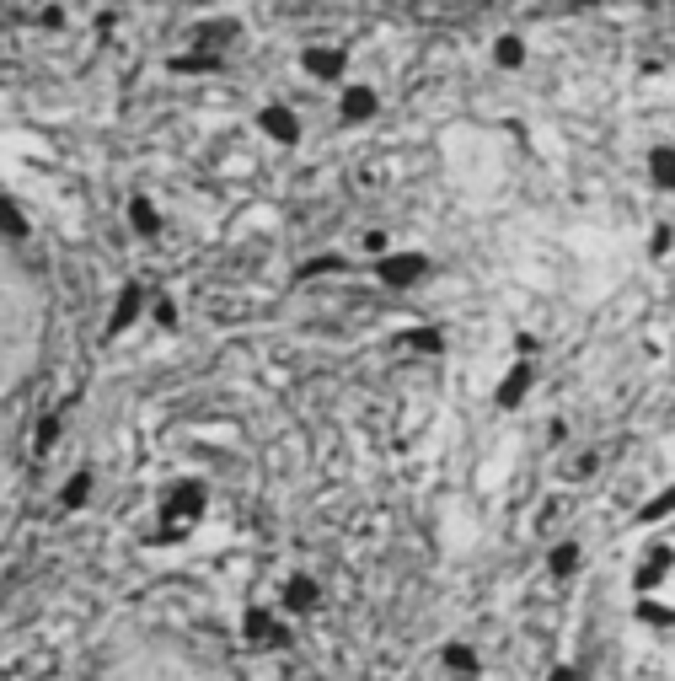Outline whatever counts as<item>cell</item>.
I'll return each instance as SVG.
<instances>
[{"label": "cell", "instance_id": "52a82bcc", "mask_svg": "<svg viewBox=\"0 0 675 681\" xmlns=\"http://www.w3.org/2000/svg\"><path fill=\"white\" fill-rule=\"evenodd\" d=\"M129 220H134V231H156V209L145 204V199H134V209H129Z\"/></svg>", "mask_w": 675, "mask_h": 681}, {"label": "cell", "instance_id": "8992f818", "mask_svg": "<svg viewBox=\"0 0 675 681\" xmlns=\"http://www.w3.org/2000/svg\"><path fill=\"white\" fill-rule=\"evenodd\" d=\"M525 381H530V370L515 365V370H509V381H504V392H498V402H515L520 392H525Z\"/></svg>", "mask_w": 675, "mask_h": 681}, {"label": "cell", "instance_id": "ba28073f", "mask_svg": "<svg viewBox=\"0 0 675 681\" xmlns=\"http://www.w3.org/2000/svg\"><path fill=\"white\" fill-rule=\"evenodd\" d=\"M311 601H316V585H306V580H295V585H289V607H295V611H306Z\"/></svg>", "mask_w": 675, "mask_h": 681}, {"label": "cell", "instance_id": "9c48e42d", "mask_svg": "<svg viewBox=\"0 0 675 681\" xmlns=\"http://www.w3.org/2000/svg\"><path fill=\"white\" fill-rule=\"evenodd\" d=\"M86 488H91V472L70 477V488H65V504H70V510H75V504H81V499H86Z\"/></svg>", "mask_w": 675, "mask_h": 681}, {"label": "cell", "instance_id": "5b68a950", "mask_svg": "<svg viewBox=\"0 0 675 681\" xmlns=\"http://www.w3.org/2000/svg\"><path fill=\"white\" fill-rule=\"evenodd\" d=\"M134 311H140V290H129V295L118 301V311H113V333H123V328H129V322H134Z\"/></svg>", "mask_w": 675, "mask_h": 681}, {"label": "cell", "instance_id": "277c9868", "mask_svg": "<svg viewBox=\"0 0 675 681\" xmlns=\"http://www.w3.org/2000/svg\"><path fill=\"white\" fill-rule=\"evenodd\" d=\"M306 65H311L316 75H338V70H343V60H338L333 49H311V54H306Z\"/></svg>", "mask_w": 675, "mask_h": 681}, {"label": "cell", "instance_id": "8fae6325", "mask_svg": "<svg viewBox=\"0 0 675 681\" xmlns=\"http://www.w3.org/2000/svg\"><path fill=\"white\" fill-rule=\"evenodd\" d=\"M525 60V49H520L515 38H504V43H498V65H520Z\"/></svg>", "mask_w": 675, "mask_h": 681}, {"label": "cell", "instance_id": "7c38bea8", "mask_svg": "<svg viewBox=\"0 0 675 681\" xmlns=\"http://www.w3.org/2000/svg\"><path fill=\"white\" fill-rule=\"evenodd\" d=\"M54 435H60V429H54V419H43V429H38V450L54 445Z\"/></svg>", "mask_w": 675, "mask_h": 681}, {"label": "cell", "instance_id": "3957f363", "mask_svg": "<svg viewBox=\"0 0 675 681\" xmlns=\"http://www.w3.org/2000/svg\"><path fill=\"white\" fill-rule=\"evenodd\" d=\"M413 274H423V258H397V263H386V279L391 284H408Z\"/></svg>", "mask_w": 675, "mask_h": 681}, {"label": "cell", "instance_id": "7a4b0ae2", "mask_svg": "<svg viewBox=\"0 0 675 681\" xmlns=\"http://www.w3.org/2000/svg\"><path fill=\"white\" fill-rule=\"evenodd\" d=\"M343 113H349V118H370L375 113V92L370 86H354L349 97H343Z\"/></svg>", "mask_w": 675, "mask_h": 681}, {"label": "cell", "instance_id": "30bf717a", "mask_svg": "<svg viewBox=\"0 0 675 681\" xmlns=\"http://www.w3.org/2000/svg\"><path fill=\"white\" fill-rule=\"evenodd\" d=\"M574 563H579V548H574V542H563V548H557V558H552V569H557V574H568Z\"/></svg>", "mask_w": 675, "mask_h": 681}, {"label": "cell", "instance_id": "6da1fadb", "mask_svg": "<svg viewBox=\"0 0 675 681\" xmlns=\"http://www.w3.org/2000/svg\"><path fill=\"white\" fill-rule=\"evenodd\" d=\"M263 129L274 134V140H284V145H295V134H301V129H295V113H289V108H268V113H263Z\"/></svg>", "mask_w": 675, "mask_h": 681}]
</instances>
